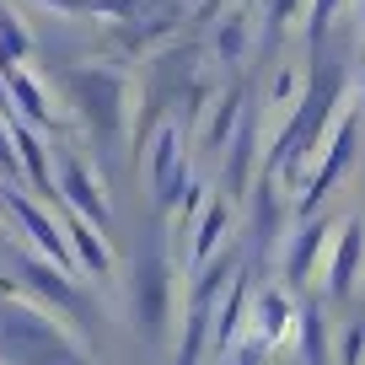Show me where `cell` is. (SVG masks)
Returning <instances> with one entry per match:
<instances>
[{
    "mask_svg": "<svg viewBox=\"0 0 365 365\" xmlns=\"http://www.w3.org/2000/svg\"><path fill=\"white\" fill-rule=\"evenodd\" d=\"M0 301H6L0 339H6V349L16 360H27V365H91L86 339L65 317H54L43 301H33L16 279H0Z\"/></svg>",
    "mask_w": 365,
    "mask_h": 365,
    "instance_id": "obj_1",
    "label": "cell"
},
{
    "mask_svg": "<svg viewBox=\"0 0 365 365\" xmlns=\"http://www.w3.org/2000/svg\"><path fill=\"white\" fill-rule=\"evenodd\" d=\"M65 97L76 124L91 135V145H124L129 124H135V103H140V81L118 65H76L65 70Z\"/></svg>",
    "mask_w": 365,
    "mask_h": 365,
    "instance_id": "obj_2",
    "label": "cell"
},
{
    "mask_svg": "<svg viewBox=\"0 0 365 365\" xmlns=\"http://www.w3.org/2000/svg\"><path fill=\"white\" fill-rule=\"evenodd\" d=\"M135 161H140V182H145V194L167 210L172 199L182 194V182H188V129H182L178 118H156L150 135L140 140Z\"/></svg>",
    "mask_w": 365,
    "mask_h": 365,
    "instance_id": "obj_3",
    "label": "cell"
},
{
    "mask_svg": "<svg viewBox=\"0 0 365 365\" xmlns=\"http://www.w3.org/2000/svg\"><path fill=\"white\" fill-rule=\"evenodd\" d=\"M178 274L161 252H145L129 274V317H135L140 339H167L178 322Z\"/></svg>",
    "mask_w": 365,
    "mask_h": 365,
    "instance_id": "obj_4",
    "label": "cell"
},
{
    "mask_svg": "<svg viewBox=\"0 0 365 365\" xmlns=\"http://www.w3.org/2000/svg\"><path fill=\"white\" fill-rule=\"evenodd\" d=\"M54 194H59V210H70V215L91 220L97 231L113 226V205H108L103 172L91 167V156H76V150L54 156Z\"/></svg>",
    "mask_w": 365,
    "mask_h": 365,
    "instance_id": "obj_5",
    "label": "cell"
},
{
    "mask_svg": "<svg viewBox=\"0 0 365 365\" xmlns=\"http://www.w3.org/2000/svg\"><path fill=\"white\" fill-rule=\"evenodd\" d=\"M70 279H76V274L54 269L48 258H27V263H22V279H16V285H22L33 301H43V307L54 312V317H65L70 328H76L81 339H86V328H91V317H97V312H91V301L81 296V290L70 285Z\"/></svg>",
    "mask_w": 365,
    "mask_h": 365,
    "instance_id": "obj_6",
    "label": "cell"
},
{
    "mask_svg": "<svg viewBox=\"0 0 365 365\" xmlns=\"http://www.w3.org/2000/svg\"><path fill=\"white\" fill-rule=\"evenodd\" d=\"M188 11H194V0H145L129 22H113L108 33H113V43L124 48V54H156V48L188 22Z\"/></svg>",
    "mask_w": 365,
    "mask_h": 365,
    "instance_id": "obj_7",
    "label": "cell"
},
{
    "mask_svg": "<svg viewBox=\"0 0 365 365\" xmlns=\"http://www.w3.org/2000/svg\"><path fill=\"white\" fill-rule=\"evenodd\" d=\"M6 108H11V118L33 124L38 135H54L59 129V103H54V91L43 86V76H38L33 65L6 70Z\"/></svg>",
    "mask_w": 365,
    "mask_h": 365,
    "instance_id": "obj_8",
    "label": "cell"
},
{
    "mask_svg": "<svg viewBox=\"0 0 365 365\" xmlns=\"http://www.w3.org/2000/svg\"><path fill=\"white\" fill-rule=\"evenodd\" d=\"M296 301L285 296V290H258V296L247 301V333H252V349H285L290 339H296Z\"/></svg>",
    "mask_w": 365,
    "mask_h": 365,
    "instance_id": "obj_9",
    "label": "cell"
},
{
    "mask_svg": "<svg viewBox=\"0 0 365 365\" xmlns=\"http://www.w3.org/2000/svg\"><path fill=\"white\" fill-rule=\"evenodd\" d=\"M258 140H263V118L252 108H242L237 129L220 150H226V199H242L252 188V172H258Z\"/></svg>",
    "mask_w": 365,
    "mask_h": 365,
    "instance_id": "obj_10",
    "label": "cell"
},
{
    "mask_svg": "<svg viewBox=\"0 0 365 365\" xmlns=\"http://www.w3.org/2000/svg\"><path fill=\"white\" fill-rule=\"evenodd\" d=\"M360 269H365V226L360 220H344V226H333V247H328V263H322V279H328L333 296H349Z\"/></svg>",
    "mask_w": 365,
    "mask_h": 365,
    "instance_id": "obj_11",
    "label": "cell"
},
{
    "mask_svg": "<svg viewBox=\"0 0 365 365\" xmlns=\"http://www.w3.org/2000/svg\"><path fill=\"white\" fill-rule=\"evenodd\" d=\"M59 226H65V242H70V258H76V274L81 279H108L113 274V247H108V231H97L91 220L81 215H59Z\"/></svg>",
    "mask_w": 365,
    "mask_h": 365,
    "instance_id": "obj_12",
    "label": "cell"
},
{
    "mask_svg": "<svg viewBox=\"0 0 365 365\" xmlns=\"http://www.w3.org/2000/svg\"><path fill=\"white\" fill-rule=\"evenodd\" d=\"M226 231H231V199L226 194H210L205 210H199V220H194V231H188V242H182V258H188V269H194V274L220 252Z\"/></svg>",
    "mask_w": 365,
    "mask_h": 365,
    "instance_id": "obj_13",
    "label": "cell"
},
{
    "mask_svg": "<svg viewBox=\"0 0 365 365\" xmlns=\"http://www.w3.org/2000/svg\"><path fill=\"white\" fill-rule=\"evenodd\" d=\"M252 43H258V11L252 6H231L215 22V59L226 70H237V65H247Z\"/></svg>",
    "mask_w": 365,
    "mask_h": 365,
    "instance_id": "obj_14",
    "label": "cell"
},
{
    "mask_svg": "<svg viewBox=\"0 0 365 365\" xmlns=\"http://www.w3.org/2000/svg\"><path fill=\"white\" fill-rule=\"evenodd\" d=\"M328 247H333V226H307L296 231V242H290L285 252V274H290V285H307L312 274H322V263H328Z\"/></svg>",
    "mask_w": 365,
    "mask_h": 365,
    "instance_id": "obj_15",
    "label": "cell"
},
{
    "mask_svg": "<svg viewBox=\"0 0 365 365\" xmlns=\"http://www.w3.org/2000/svg\"><path fill=\"white\" fill-rule=\"evenodd\" d=\"M33 54H38L33 27L22 22V11H16V6H0V76H6V70L33 65Z\"/></svg>",
    "mask_w": 365,
    "mask_h": 365,
    "instance_id": "obj_16",
    "label": "cell"
},
{
    "mask_svg": "<svg viewBox=\"0 0 365 365\" xmlns=\"http://www.w3.org/2000/svg\"><path fill=\"white\" fill-rule=\"evenodd\" d=\"M242 108H247V97H242L237 86L231 91H220L215 103H210V113H205V124H199V150H220L231 140V129H237V118H242Z\"/></svg>",
    "mask_w": 365,
    "mask_h": 365,
    "instance_id": "obj_17",
    "label": "cell"
},
{
    "mask_svg": "<svg viewBox=\"0 0 365 365\" xmlns=\"http://www.w3.org/2000/svg\"><path fill=\"white\" fill-rule=\"evenodd\" d=\"M301 91H307L301 70H296V65H279V70H274V81H269V97H263V113H258V118H279V113H290V108L301 103Z\"/></svg>",
    "mask_w": 365,
    "mask_h": 365,
    "instance_id": "obj_18",
    "label": "cell"
},
{
    "mask_svg": "<svg viewBox=\"0 0 365 365\" xmlns=\"http://www.w3.org/2000/svg\"><path fill=\"white\" fill-rule=\"evenodd\" d=\"M307 6H312V0H258V22H263V33L279 38L290 22H301V16H307Z\"/></svg>",
    "mask_w": 365,
    "mask_h": 365,
    "instance_id": "obj_19",
    "label": "cell"
},
{
    "mask_svg": "<svg viewBox=\"0 0 365 365\" xmlns=\"http://www.w3.org/2000/svg\"><path fill=\"white\" fill-rule=\"evenodd\" d=\"M140 6H145V0H86V16H97L103 27H113V22H129Z\"/></svg>",
    "mask_w": 365,
    "mask_h": 365,
    "instance_id": "obj_20",
    "label": "cell"
},
{
    "mask_svg": "<svg viewBox=\"0 0 365 365\" xmlns=\"http://www.w3.org/2000/svg\"><path fill=\"white\" fill-rule=\"evenodd\" d=\"M0 182L22 188V167H16V145H11V118L0 113Z\"/></svg>",
    "mask_w": 365,
    "mask_h": 365,
    "instance_id": "obj_21",
    "label": "cell"
},
{
    "mask_svg": "<svg viewBox=\"0 0 365 365\" xmlns=\"http://www.w3.org/2000/svg\"><path fill=\"white\" fill-rule=\"evenodd\" d=\"M339 365H365V322H349V333L339 339Z\"/></svg>",
    "mask_w": 365,
    "mask_h": 365,
    "instance_id": "obj_22",
    "label": "cell"
},
{
    "mask_svg": "<svg viewBox=\"0 0 365 365\" xmlns=\"http://www.w3.org/2000/svg\"><path fill=\"white\" fill-rule=\"evenodd\" d=\"M38 6H48L59 16H86V0H38Z\"/></svg>",
    "mask_w": 365,
    "mask_h": 365,
    "instance_id": "obj_23",
    "label": "cell"
},
{
    "mask_svg": "<svg viewBox=\"0 0 365 365\" xmlns=\"http://www.w3.org/2000/svg\"><path fill=\"white\" fill-rule=\"evenodd\" d=\"M354 113H365V70H360V108H354Z\"/></svg>",
    "mask_w": 365,
    "mask_h": 365,
    "instance_id": "obj_24",
    "label": "cell"
},
{
    "mask_svg": "<svg viewBox=\"0 0 365 365\" xmlns=\"http://www.w3.org/2000/svg\"><path fill=\"white\" fill-rule=\"evenodd\" d=\"M210 6H220V0H210Z\"/></svg>",
    "mask_w": 365,
    "mask_h": 365,
    "instance_id": "obj_25",
    "label": "cell"
},
{
    "mask_svg": "<svg viewBox=\"0 0 365 365\" xmlns=\"http://www.w3.org/2000/svg\"><path fill=\"white\" fill-rule=\"evenodd\" d=\"M360 11H365V0H360Z\"/></svg>",
    "mask_w": 365,
    "mask_h": 365,
    "instance_id": "obj_26",
    "label": "cell"
}]
</instances>
